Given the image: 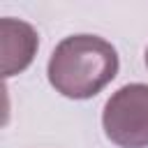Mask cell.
<instances>
[{
  "instance_id": "4",
  "label": "cell",
  "mask_w": 148,
  "mask_h": 148,
  "mask_svg": "<svg viewBox=\"0 0 148 148\" xmlns=\"http://www.w3.org/2000/svg\"><path fill=\"white\" fill-rule=\"evenodd\" d=\"M146 67H148V49H146Z\"/></svg>"
},
{
  "instance_id": "1",
  "label": "cell",
  "mask_w": 148,
  "mask_h": 148,
  "mask_svg": "<svg viewBox=\"0 0 148 148\" xmlns=\"http://www.w3.org/2000/svg\"><path fill=\"white\" fill-rule=\"evenodd\" d=\"M118 51L97 35L65 37L49 58V83L69 99L95 97L118 74Z\"/></svg>"
},
{
  "instance_id": "2",
  "label": "cell",
  "mask_w": 148,
  "mask_h": 148,
  "mask_svg": "<svg viewBox=\"0 0 148 148\" xmlns=\"http://www.w3.org/2000/svg\"><path fill=\"white\" fill-rule=\"evenodd\" d=\"M104 134L120 148H148V86L127 83L118 88L102 111Z\"/></svg>"
},
{
  "instance_id": "3",
  "label": "cell",
  "mask_w": 148,
  "mask_h": 148,
  "mask_svg": "<svg viewBox=\"0 0 148 148\" xmlns=\"http://www.w3.org/2000/svg\"><path fill=\"white\" fill-rule=\"evenodd\" d=\"M37 46H39V35L30 23L12 16L0 18V51H2L0 67L5 79L21 74L35 60Z\"/></svg>"
}]
</instances>
